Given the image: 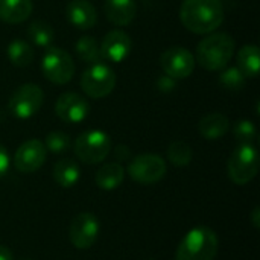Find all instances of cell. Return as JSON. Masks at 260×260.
<instances>
[{
    "label": "cell",
    "mask_w": 260,
    "mask_h": 260,
    "mask_svg": "<svg viewBox=\"0 0 260 260\" xmlns=\"http://www.w3.org/2000/svg\"><path fill=\"white\" fill-rule=\"evenodd\" d=\"M105 17L116 26L129 24L137 14V5L134 0H105Z\"/></svg>",
    "instance_id": "16"
},
{
    "label": "cell",
    "mask_w": 260,
    "mask_h": 260,
    "mask_svg": "<svg viewBox=\"0 0 260 260\" xmlns=\"http://www.w3.org/2000/svg\"><path fill=\"white\" fill-rule=\"evenodd\" d=\"M75 52L78 55V58L82 62H88V64H94L101 59V50H99V44L96 41L94 37L90 35H82L76 44H75Z\"/></svg>",
    "instance_id": "24"
},
{
    "label": "cell",
    "mask_w": 260,
    "mask_h": 260,
    "mask_svg": "<svg viewBox=\"0 0 260 260\" xmlns=\"http://www.w3.org/2000/svg\"><path fill=\"white\" fill-rule=\"evenodd\" d=\"M233 136L239 143L253 145V142L257 139V129L253 122L250 120H238L233 126Z\"/></svg>",
    "instance_id": "27"
},
{
    "label": "cell",
    "mask_w": 260,
    "mask_h": 260,
    "mask_svg": "<svg viewBox=\"0 0 260 260\" xmlns=\"http://www.w3.org/2000/svg\"><path fill=\"white\" fill-rule=\"evenodd\" d=\"M129 177L140 184H154L166 175V163L157 154H140L128 166Z\"/></svg>",
    "instance_id": "9"
},
{
    "label": "cell",
    "mask_w": 260,
    "mask_h": 260,
    "mask_svg": "<svg viewBox=\"0 0 260 260\" xmlns=\"http://www.w3.org/2000/svg\"><path fill=\"white\" fill-rule=\"evenodd\" d=\"M236 43L227 32H212L204 37L197 47V59L209 72H221L235 55Z\"/></svg>",
    "instance_id": "2"
},
{
    "label": "cell",
    "mask_w": 260,
    "mask_h": 260,
    "mask_svg": "<svg viewBox=\"0 0 260 260\" xmlns=\"http://www.w3.org/2000/svg\"><path fill=\"white\" fill-rule=\"evenodd\" d=\"M114 155L117 157L119 161H125V160H128L131 157V151H129V148H126L123 145H119L114 149Z\"/></svg>",
    "instance_id": "31"
},
{
    "label": "cell",
    "mask_w": 260,
    "mask_h": 260,
    "mask_svg": "<svg viewBox=\"0 0 260 260\" xmlns=\"http://www.w3.org/2000/svg\"><path fill=\"white\" fill-rule=\"evenodd\" d=\"M8 58L15 67H26L34 61V49L24 40H14L8 46Z\"/></svg>",
    "instance_id": "22"
},
{
    "label": "cell",
    "mask_w": 260,
    "mask_h": 260,
    "mask_svg": "<svg viewBox=\"0 0 260 260\" xmlns=\"http://www.w3.org/2000/svg\"><path fill=\"white\" fill-rule=\"evenodd\" d=\"M227 172L230 180L238 186H244L253 181L259 172L257 149L253 145L241 143L229 158Z\"/></svg>",
    "instance_id": "4"
},
{
    "label": "cell",
    "mask_w": 260,
    "mask_h": 260,
    "mask_svg": "<svg viewBox=\"0 0 260 260\" xmlns=\"http://www.w3.org/2000/svg\"><path fill=\"white\" fill-rule=\"evenodd\" d=\"M27 35H29V40L38 46V47H49L53 41V37H55V32H53V27L44 21V20H35L29 24L27 27Z\"/></svg>",
    "instance_id": "23"
},
{
    "label": "cell",
    "mask_w": 260,
    "mask_h": 260,
    "mask_svg": "<svg viewBox=\"0 0 260 260\" xmlns=\"http://www.w3.org/2000/svg\"><path fill=\"white\" fill-rule=\"evenodd\" d=\"M44 146L47 151L53 152V154H61L64 151L69 149L70 146V137L62 133V131H52L46 136V142Z\"/></svg>",
    "instance_id": "28"
},
{
    "label": "cell",
    "mask_w": 260,
    "mask_h": 260,
    "mask_svg": "<svg viewBox=\"0 0 260 260\" xmlns=\"http://www.w3.org/2000/svg\"><path fill=\"white\" fill-rule=\"evenodd\" d=\"M125 177V169L120 163H107L96 172V184L102 190L117 189Z\"/></svg>",
    "instance_id": "20"
},
{
    "label": "cell",
    "mask_w": 260,
    "mask_h": 260,
    "mask_svg": "<svg viewBox=\"0 0 260 260\" xmlns=\"http://www.w3.org/2000/svg\"><path fill=\"white\" fill-rule=\"evenodd\" d=\"M32 0H0V20L9 24L23 23L32 14Z\"/></svg>",
    "instance_id": "17"
},
{
    "label": "cell",
    "mask_w": 260,
    "mask_h": 260,
    "mask_svg": "<svg viewBox=\"0 0 260 260\" xmlns=\"http://www.w3.org/2000/svg\"><path fill=\"white\" fill-rule=\"evenodd\" d=\"M99 221L90 212L76 215L69 229V239L78 250H88L99 236Z\"/></svg>",
    "instance_id": "11"
},
{
    "label": "cell",
    "mask_w": 260,
    "mask_h": 260,
    "mask_svg": "<svg viewBox=\"0 0 260 260\" xmlns=\"http://www.w3.org/2000/svg\"><path fill=\"white\" fill-rule=\"evenodd\" d=\"M47 158V149L41 140L30 139L23 142L14 157V165L17 171L23 174H32L38 171Z\"/></svg>",
    "instance_id": "12"
},
{
    "label": "cell",
    "mask_w": 260,
    "mask_h": 260,
    "mask_svg": "<svg viewBox=\"0 0 260 260\" xmlns=\"http://www.w3.org/2000/svg\"><path fill=\"white\" fill-rule=\"evenodd\" d=\"M174 87H175V79L174 78L165 75V76H161L158 79V88L161 91H171V90H174Z\"/></svg>",
    "instance_id": "30"
},
{
    "label": "cell",
    "mask_w": 260,
    "mask_h": 260,
    "mask_svg": "<svg viewBox=\"0 0 260 260\" xmlns=\"http://www.w3.org/2000/svg\"><path fill=\"white\" fill-rule=\"evenodd\" d=\"M230 128V122L229 117L222 113H210L206 114L200 123H198V131L200 134L207 139V140H216L221 139L222 136L227 134Z\"/></svg>",
    "instance_id": "18"
},
{
    "label": "cell",
    "mask_w": 260,
    "mask_h": 260,
    "mask_svg": "<svg viewBox=\"0 0 260 260\" xmlns=\"http://www.w3.org/2000/svg\"><path fill=\"white\" fill-rule=\"evenodd\" d=\"M0 260H14L11 250L3 245H0Z\"/></svg>",
    "instance_id": "32"
},
{
    "label": "cell",
    "mask_w": 260,
    "mask_h": 260,
    "mask_svg": "<svg viewBox=\"0 0 260 260\" xmlns=\"http://www.w3.org/2000/svg\"><path fill=\"white\" fill-rule=\"evenodd\" d=\"M44 101V93L37 84L20 85L9 98V113L17 119H30L38 113Z\"/></svg>",
    "instance_id": "8"
},
{
    "label": "cell",
    "mask_w": 260,
    "mask_h": 260,
    "mask_svg": "<svg viewBox=\"0 0 260 260\" xmlns=\"http://www.w3.org/2000/svg\"><path fill=\"white\" fill-rule=\"evenodd\" d=\"M52 177L58 186H61L64 189H70L79 181L81 169L76 161H73L70 158H62L53 166Z\"/></svg>",
    "instance_id": "19"
},
{
    "label": "cell",
    "mask_w": 260,
    "mask_h": 260,
    "mask_svg": "<svg viewBox=\"0 0 260 260\" xmlns=\"http://www.w3.org/2000/svg\"><path fill=\"white\" fill-rule=\"evenodd\" d=\"M222 0H183L180 20L183 26L198 35L215 32L224 21Z\"/></svg>",
    "instance_id": "1"
},
{
    "label": "cell",
    "mask_w": 260,
    "mask_h": 260,
    "mask_svg": "<svg viewBox=\"0 0 260 260\" xmlns=\"http://www.w3.org/2000/svg\"><path fill=\"white\" fill-rule=\"evenodd\" d=\"M75 155L85 165H98L104 161L111 151V140L107 133L99 129L84 131L73 145Z\"/></svg>",
    "instance_id": "5"
},
{
    "label": "cell",
    "mask_w": 260,
    "mask_h": 260,
    "mask_svg": "<svg viewBox=\"0 0 260 260\" xmlns=\"http://www.w3.org/2000/svg\"><path fill=\"white\" fill-rule=\"evenodd\" d=\"M218 235L204 225L192 229L180 242L175 260H215L218 256Z\"/></svg>",
    "instance_id": "3"
},
{
    "label": "cell",
    "mask_w": 260,
    "mask_h": 260,
    "mask_svg": "<svg viewBox=\"0 0 260 260\" xmlns=\"http://www.w3.org/2000/svg\"><path fill=\"white\" fill-rule=\"evenodd\" d=\"M69 23L81 30L91 29L98 21V11L88 0H70L66 6Z\"/></svg>",
    "instance_id": "15"
},
{
    "label": "cell",
    "mask_w": 260,
    "mask_h": 260,
    "mask_svg": "<svg viewBox=\"0 0 260 260\" xmlns=\"http://www.w3.org/2000/svg\"><path fill=\"white\" fill-rule=\"evenodd\" d=\"M260 212V209L259 207H256L254 209V212H253V224H254V227L256 229H259V225H260V222H259V213Z\"/></svg>",
    "instance_id": "33"
},
{
    "label": "cell",
    "mask_w": 260,
    "mask_h": 260,
    "mask_svg": "<svg viewBox=\"0 0 260 260\" xmlns=\"http://www.w3.org/2000/svg\"><path fill=\"white\" fill-rule=\"evenodd\" d=\"M55 113L56 116L67 123H81L87 119L90 113V104L88 101L75 91L62 93L55 104Z\"/></svg>",
    "instance_id": "13"
},
{
    "label": "cell",
    "mask_w": 260,
    "mask_h": 260,
    "mask_svg": "<svg viewBox=\"0 0 260 260\" xmlns=\"http://www.w3.org/2000/svg\"><path fill=\"white\" fill-rule=\"evenodd\" d=\"M8 168H9V155L5 146L0 145V178L5 177V174L8 172Z\"/></svg>",
    "instance_id": "29"
},
{
    "label": "cell",
    "mask_w": 260,
    "mask_h": 260,
    "mask_svg": "<svg viewBox=\"0 0 260 260\" xmlns=\"http://www.w3.org/2000/svg\"><path fill=\"white\" fill-rule=\"evenodd\" d=\"M131 47H133V41L126 32L119 29L111 30L104 37L99 46L101 58L111 62H122L123 59L128 58Z\"/></svg>",
    "instance_id": "14"
},
{
    "label": "cell",
    "mask_w": 260,
    "mask_h": 260,
    "mask_svg": "<svg viewBox=\"0 0 260 260\" xmlns=\"http://www.w3.org/2000/svg\"><path fill=\"white\" fill-rule=\"evenodd\" d=\"M195 56L181 46H174L166 49L160 56V64L163 72L174 79H184L193 73Z\"/></svg>",
    "instance_id": "10"
},
{
    "label": "cell",
    "mask_w": 260,
    "mask_h": 260,
    "mask_svg": "<svg viewBox=\"0 0 260 260\" xmlns=\"http://www.w3.org/2000/svg\"><path fill=\"white\" fill-rule=\"evenodd\" d=\"M247 81V76L238 69V67H229V69H222L221 75H219V84L232 91H238L241 88H244Z\"/></svg>",
    "instance_id": "26"
},
{
    "label": "cell",
    "mask_w": 260,
    "mask_h": 260,
    "mask_svg": "<svg viewBox=\"0 0 260 260\" xmlns=\"http://www.w3.org/2000/svg\"><path fill=\"white\" fill-rule=\"evenodd\" d=\"M41 72L49 82L64 85L75 75V61L66 50L49 46L41 59Z\"/></svg>",
    "instance_id": "6"
},
{
    "label": "cell",
    "mask_w": 260,
    "mask_h": 260,
    "mask_svg": "<svg viewBox=\"0 0 260 260\" xmlns=\"http://www.w3.org/2000/svg\"><path fill=\"white\" fill-rule=\"evenodd\" d=\"M260 55L256 44H247L238 52V69L247 78H256L259 75Z\"/></svg>",
    "instance_id": "21"
},
{
    "label": "cell",
    "mask_w": 260,
    "mask_h": 260,
    "mask_svg": "<svg viewBox=\"0 0 260 260\" xmlns=\"http://www.w3.org/2000/svg\"><path fill=\"white\" fill-rule=\"evenodd\" d=\"M116 87L114 70L102 62H94L84 70L81 76V88L91 99L107 98Z\"/></svg>",
    "instance_id": "7"
},
{
    "label": "cell",
    "mask_w": 260,
    "mask_h": 260,
    "mask_svg": "<svg viewBox=\"0 0 260 260\" xmlns=\"http://www.w3.org/2000/svg\"><path fill=\"white\" fill-rule=\"evenodd\" d=\"M192 157H193L192 148L189 146V143L183 140L172 142L168 148V158L174 166H178V168L189 166L192 161Z\"/></svg>",
    "instance_id": "25"
}]
</instances>
